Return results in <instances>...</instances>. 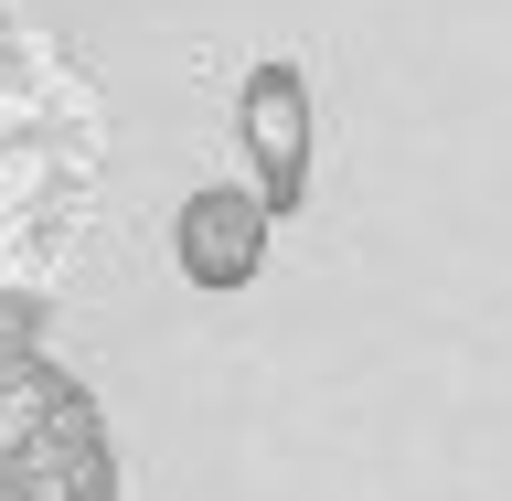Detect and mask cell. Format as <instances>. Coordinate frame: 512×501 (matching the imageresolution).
Segmentation results:
<instances>
[{
	"label": "cell",
	"instance_id": "6da1fadb",
	"mask_svg": "<svg viewBox=\"0 0 512 501\" xmlns=\"http://www.w3.org/2000/svg\"><path fill=\"white\" fill-rule=\"evenodd\" d=\"M0 501H118V438L43 342V299L0 288Z\"/></svg>",
	"mask_w": 512,
	"mask_h": 501
},
{
	"label": "cell",
	"instance_id": "7a4b0ae2",
	"mask_svg": "<svg viewBox=\"0 0 512 501\" xmlns=\"http://www.w3.org/2000/svg\"><path fill=\"white\" fill-rule=\"evenodd\" d=\"M235 118H246V150H256V203L299 214V192H310V86H299V64H256Z\"/></svg>",
	"mask_w": 512,
	"mask_h": 501
},
{
	"label": "cell",
	"instance_id": "3957f363",
	"mask_svg": "<svg viewBox=\"0 0 512 501\" xmlns=\"http://www.w3.org/2000/svg\"><path fill=\"white\" fill-rule=\"evenodd\" d=\"M171 256H182L192 288H246L256 256H267V203L235 182H203L182 203V224H171Z\"/></svg>",
	"mask_w": 512,
	"mask_h": 501
}]
</instances>
